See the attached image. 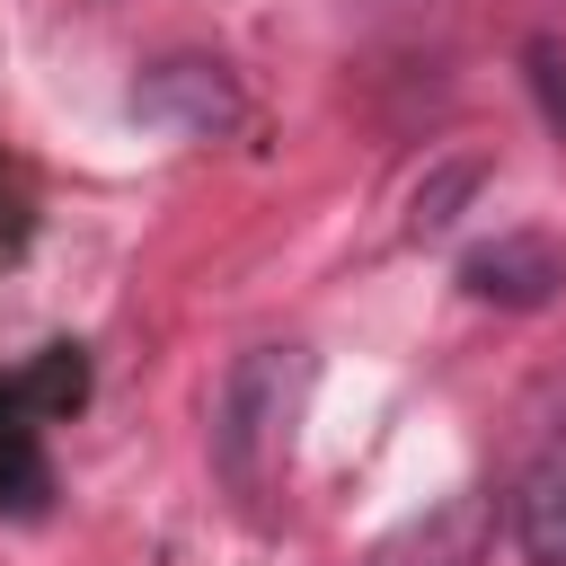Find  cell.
Wrapping results in <instances>:
<instances>
[{
	"mask_svg": "<svg viewBox=\"0 0 566 566\" xmlns=\"http://www.w3.org/2000/svg\"><path fill=\"white\" fill-rule=\"evenodd\" d=\"M310 398V354L301 345H248L221 389H212V469L239 495H265V478L292 451V416Z\"/></svg>",
	"mask_w": 566,
	"mask_h": 566,
	"instance_id": "obj_1",
	"label": "cell"
},
{
	"mask_svg": "<svg viewBox=\"0 0 566 566\" xmlns=\"http://www.w3.org/2000/svg\"><path fill=\"white\" fill-rule=\"evenodd\" d=\"M133 115L159 124V133L212 142V133L239 124V80H230L212 53H159V62L133 80Z\"/></svg>",
	"mask_w": 566,
	"mask_h": 566,
	"instance_id": "obj_2",
	"label": "cell"
},
{
	"mask_svg": "<svg viewBox=\"0 0 566 566\" xmlns=\"http://www.w3.org/2000/svg\"><path fill=\"white\" fill-rule=\"evenodd\" d=\"M460 292L486 301V310H548L566 292V239L548 230H504V239H478L460 256Z\"/></svg>",
	"mask_w": 566,
	"mask_h": 566,
	"instance_id": "obj_3",
	"label": "cell"
},
{
	"mask_svg": "<svg viewBox=\"0 0 566 566\" xmlns=\"http://www.w3.org/2000/svg\"><path fill=\"white\" fill-rule=\"evenodd\" d=\"M486 539H495V495L486 486H460V495L424 504L407 531H389L363 566H478Z\"/></svg>",
	"mask_w": 566,
	"mask_h": 566,
	"instance_id": "obj_4",
	"label": "cell"
},
{
	"mask_svg": "<svg viewBox=\"0 0 566 566\" xmlns=\"http://www.w3.org/2000/svg\"><path fill=\"white\" fill-rule=\"evenodd\" d=\"M513 513H522V548H531L539 566H566V416H557L548 442L531 451Z\"/></svg>",
	"mask_w": 566,
	"mask_h": 566,
	"instance_id": "obj_5",
	"label": "cell"
},
{
	"mask_svg": "<svg viewBox=\"0 0 566 566\" xmlns=\"http://www.w3.org/2000/svg\"><path fill=\"white\" fill-rule=\"evenodd\" d=\"M478 186H486V159H478V150L433 159V168L416 177V195H407V239H442V230L478 203Z\"/></svg>",
	"mask_w": 566,
	"mask_h": 566,
	"instance_id": "obj_6",
	"label": "cell"
},
{
	"mask_svg": "<svg viewBox=\"0 0 566 566\" xmlns=\"http://www.w3.org/2000/svg\"><path fill=\"white\" fill-rule=\"evenodd\" d=\"M522 71H531V97H539L548 133H566V53H557L548 35H531V44H522Z\"/></svg>",
	"mask_w": 566,
	"mask_h": 566,
	"instance_id": "obj_7",
	"label": "cell"
}]
</instances>
